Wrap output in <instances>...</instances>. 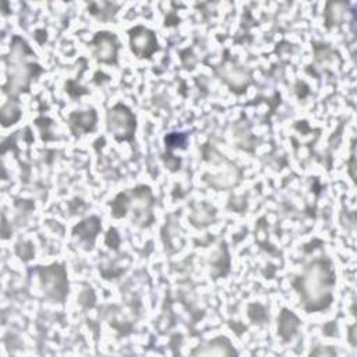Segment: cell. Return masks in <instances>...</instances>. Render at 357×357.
I'll return each mask as SVG.
<instances>
[{"mask_svg": "<svg viewBox=\"0 0 357 357\" xmlns=\"http://www.w3.org/2000/svg\"><path fill=\"white\" fill-rule=\"evenodd\" d=\"M301 291L305 303L317 304L325 300L331 286L329 269L322 262H314L301 278Z\"/></svg>", "mask_w": 357, "mask_h": 357, "instance_id": "7a4b0ae2", "label": "cell"}, {"mask_svg": "<svg viewBox=\"0 0 357 357\" xmlns=\"http://www.w3.org/2000/svg\"><path fill=\"white\" fill-rule=\"evenodd\" d=\"M107 127L116 138L127 139L135 128V119L126 106L117 105L107 113Z\"/></svg>", "mask_w": 357, "mask_h": 357, "instance_id": "3957f363", "label": "cell"}, {"mask_svg": "<svg viewBox=\"0 0 357 357\" xmlns=\"http://www.w3.org/2000/svg\"><path fill=\"white\" fill-rule=\"evenodd\" d=\"M130 43L132 52L138 57H148L156 50V39L153 33L142 26H138L131 31Z\"/></svg>", "mask_w": 357, "mask_h": 357, "instance_id": "277c9868", "label": "cell"}, {"mask_svg": "<svg viewBox=\"0 0 357 357\" xmlns=\"http://www.w3.org/2000/svg\"><path fill=\"white\" fill-rule=\"evenodd\" d=\"M35 54L29 50L26 43L18 38L14 39L11 45V52L8 56V81L4 86L6 92L11 95H18L25 91L33 75L35 66L29 61Z\"/></svg>", "mask_w": 357, "mask_h": 357, "instance_id": "6da1fadb", "label": "cell"}, {"mask_svg": "<svg viewBox=\"0 0 357 357\" xmlns=\"http://www.w3.org/2000/svg\"><path fill=\"white\" fill-rule=\"evenodd\" d=\"M93 47H95V56L99 60L107 61V63L114 60L116 47H117L114 42V36L107 35V32L99 33L93 42Z\"/></svg>", "mask_w": 357, "mask_h": 357, "instance_id": "5b68a950", "label": "cell"}]
</instances>
